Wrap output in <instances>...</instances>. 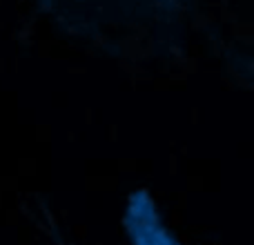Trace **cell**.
Masks as SVG:
<instances>
[{
    "label": "cell",
    "instance_id": "6da1fadb",
    "mask_svg": "<svg viewBox=\"0 0 254 245\" xmlns=\"http://www.w3.org/2000/svg\"><path fill=\"white\" fill-rule=\"evenodd\" d=\"M123 225L131 245H183L165 228L156 203L145 189H136L127 198Z\"/></svg>",
    "mask_w": 254,
    "mask_h": 245
}]
</instances>
